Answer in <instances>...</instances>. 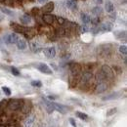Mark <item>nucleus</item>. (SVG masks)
<instances>
[{"label":"nucleus","instance_id":"1","mask_svg":"<svg viewBox=\"0 0 127 127\" xmlns=\"http://www.w3.org/2000/svg\"><path fill=\"white\" fill-rule=\"evenodd\" d=\"M23 105H24V101H23V100L12 99V100H10V101L8 102V105H7V107L9 108V110L15 111H18V110H20V109H22Z\"/></svg>","mask_w":127,"mask_h":127},{"label":"nucleus","instance_id":"2","mask_svg":"<svg viewBox=\"0 0 127 127\" xmlns=\"http://www.w3.org/2000/svg\"><path fill=\"white\" fill-rule=\"evenodd\" d=\"M101 71H102L103 74L105 75L106 79H112V78L114 77V73H113L112 68L110 67L109 65H107V64H104V65L102 66Z\"/></svg>","mask_w":127,"mask_h":127},{"label":"nucleus","instance_id":"3","mask_svg":"<svg viewBox=\"0 0 127 127\" xmlns=\"http://www.w3.org/2000/svg\"><path fill=\"white\" fill-rule=\"evenodd\" d=\"M19 37L16 33H11V34H7L4 36V41L6 44H16L18 41Z\"/></svg>","mask_w":127,"mask_h":127},{"label":"nucleus","instance_id":"4","mask_svg":"<svg viewBox=\"0 0 127 127\" xmlns=\"http://www.w3.org/2000/svg\"><path fill=\"white\" fill-rule=\"evenodd\" d=\"M92 78H93V75L91 72L89 71H86L82 74V77H81V84L86 86V85H89V83L92 81Z\"/></svg>","mask_w":127,"mask_h":127},{"label":"nucleus","instance_id":"5","mask_svg":"<svg viewBox=\"0 0 127 127\" xmlns=\"http://www.w3.org/2000/svg\"><path fill=\"white\" fill-rule=\"evenodd\" d=\"M36 67H37V69L39 70V71H41L42 73H45V74H52V69L48 66L46 64H43V63H40L38 64L37 65H36Z\"/></svg>","mask_w":127,"mask_h":127},{"label":"nucleus","instance_id":"6","mask_svg":"<svg viewBox=\"0 0 127 127\" xmlns=\"http://www.w3.org/2000/svg\"><path fill=\"white\" fill-rule=\"evenodd\" d=\"M69 69H70V72H71V74L73 76L78 75L81 72V66L78 64H71L70 66H69Z\"/></svg>","mask_w":127,"mask_h":127},{"label":"nucleus","instance_id":"7","mask_svg":"<svg viewBox=\"0 0 127 127\" xmlns=\"http://www.w3.org/2000/svg\"><path fill=\"white\" fill-rule=\"evenodd\" d=\"M108 89V84L103 81V82H99V84L96 86V89H95V92L97 94H100V93H103L105 91H107Z\"/></svg>","mask_w":127,"mask_h":127},{"label":"nucleus","instance_id":"8","mask_svg":"<svg viewBox=\"0 0 127 127\" xmlns=\"http://www.w3.org/2000/svg\"><path fill=\"white\" fill-rule=\"evenodd\" d=\"M43 103L45 105V109L47 111L48 113H52L53 111H55V105H54V102H51V101H47L46 99H43Z\"/></svg>","mask_w":127,"mask_h":127},{"label":"nucleus","instance_id":"9","mask_svg":"<svg viewBox=\"0 0 127 127\" xmlns=\"http://www.w3.org/2000/svg\"><path fill=\"white\" fill-rule=\"evenodd\" d=\"M43 53H44V55L47 57L48 59H52V58H54L55 55H56V49L54 47L45 48V49L43 50Z\"/></svg>","mask_w":127,"mask_h":127},{"label":"nucleus","instance_id":"10","mask_svg":"<svg viewBox=\"0 0 127 127\" xmlns=\"http://www.w3.org/2000/svg\"><path fill=\"white\" fill-rule=\"evenodd\" d=\"M54 105H55V111H60L61 113H66L67 111H69V109H67V107H65V106H64V105H61V104H57V103H54Z\"/></svg>","mask_w":127,"mask_h":127},{"label":"nucleus","instance_id":"11","mask_svg":"<svg viewBox=\"0 0 127 127\" xmlns=\"http://www.w3.org/2000/svg\"><path fill=\"white\" fill-rule=\"evenodd\" d=\"M35 121V116L33 114H31L27 117L26 121H25V127H32L33 126V123Z\"/></svg>","mask_w":127,"mask_h":127},{"label":"nucleus","instance_id":"12","mask_svg":"<svg viewBox=\"0 0 127 127\" xmlns=\"http://www.w3.org/2000/svg\"><path fill=\"white\" fill-rule=\"evenodd\" d=\"M42 20L44 21V23H46L47 25H52L54 23V20H55V17L51 14H44L42 17Z\"/></svg>","mask_w":127,"mask_h":127},{"label":"nucleus","instance_id":"13","mask_svg":"<svg viewBox=\"0 0 127 127\" xmlns=\"http://www.w3.org/2000/svg\"><path fill=\"white\" fill-rule=\"evenodd\" d=\"M43 12L45 14H50L53 10H54V3L53 2H48L46 5H44V7L42 8Z\"/></svg>","mask_w":127,"mask_h":127},{"label":"nucleus","instance_id":"14","mask_svg":"<svg viewBox=\"0 0 127 127\" xmlns=\"http://www.w3.org/2000/svg\"><path fill=\"white\" fill-rule=\"evenodd\" d=\"M111 29H112V25L110 24V23L102 24V25L99 27V31H102V32H111Z\"/></svg>","mask_w":127,"mask_h":127},{"label":"nucleus","instance_id":"15","mask_svg":"<svg viewBox=\"0 0 127 127\" xmlns=\"http://www.w3.org/2000/svg\"><path fill=\"white\" fill-rule=\"evenodd\" d=\"M20 21H21V23H22L23 25H29V24H31V22H32V18H31L30 15L25 14V15H23V16L20 18Z\"/></svg>","mask_w":127,"mask_h":127},{"label":"nucleus","instance_id":"16","mask_svg":"<svg viewBox=\"0 0 127 127\" xmlns=\"http://www.w3.org/2000/svg\"><path fill=\"white\" fill-rule=\"evenodd\" d=\"M16 44H17L18 49H20V50H25V49L27 48V42H26L25 39H20V38H19Z\"/></svg>","mask_w":127,"mask_h":127},{"label":"nucleus","instance_id":"17","mask_svg":"<svg viewBox=\"0 0 127 127\" xmlns=\"http://www.w3.org/2000/svg\"><path fill=\"white\" fill-rule=\"evenodd\" d=\"M66 6H67L70 10L74 11V10H76V8H77V3H76V1H74V0H69V1L66 2Z\"/></svg>","mask_w":127,"mask_h":127},{"label":"nucleus","instance_id":"18","mask_svg":"<svg viewBox=\"0 0 127 127\" xmlns=\"http://www.w3.org/2000/svg\"><path fill=\"white\" fill-rule=\"evenodd\" d=\"M81 21L83 22V24L88 25V24H90V23H91V18L88 16L87 14L82 13V14H81Z\"/></svg>","mask_w":127,"mask_h":127},{"label":"nucleus","instance_id":"19","mask_svg":"<svg viewBox=\"0 0 127 127\" xmlns=\"http://www.w3.org/2000/svg\"><path fill=\"white\" fill-rule=\"evenodd\" d=\"M105 8H106V11H107L108 13H112V12L114 11V6H113V4L111 3V1H108V2L106 3Z\"/></svg>","mask_w":127,"mask_h":127},{"label":"nucleus","instance_id":"20","mask_svg":"<svg viewBox=\"0 0 127 127\" xmlns=\"http://www.w3.org/2000/svg\"><path fill=\"white\" fill-rule=\"evenodd\" d=\"M22 110H23V112L24 113H29L31 110H32V105H31V103L29 104V103H27V104H24L23 105V107H22Z\"/></svg>","mask_w":127,"mask_h":127},{"label":"nucleus","instance_id":"21","mask_svg":"<svg viewBox=\"0 0 127 127\" xmlns=\"http://www.w3.org/2000/svg\"><path fill=\"white\" fill-rule=\"evenodd\" d=\"M118 97H119V94H118V93H112V94H111V95L104 97V98H103V100H104V101H109V100L116 99V98H118Z\"/></svg>","mask_w":127,"mask_h":127},{"label":"nucleus","instance_id":"22","mask_svg":"<svg viewBox=\"0 0 127 127\" xmlns=\"http://www.w3.org/2000/svg\"><path fill=\"white\" fill-rule=\"evenodd\" d=\"M101 13H102V8H101V7H99V6L94 7V8L92 9V14H93L94 16L98 17L99 15H101Z\"/></svg>","mask_w":127,"mask_h":127},{"label":"nucleus","instance_id":"23","mask_svg":"<svg viewBox=\"0 0 127 127\" xmlns=\"http://www.w3.org/2000/svg\"><path fill=\"white\" fill-rule=\"evenodd\" d=\"M75 114L79 117L80 119H82V120H87V119H88V115H87L86 113L81 112V111H76V112H75Z\"/></svg>","mask_w":127,"mask_h":127},{"label":"nucleus","instance_id":"24","mask_svg":"<svg viewBox=\"0 0 127 127\" xmlns=\"http://www.w3.org/2000/svg\"><path fill=\"white\" fill-rule=\"evenodd\" d=\"M0 9H1V11H2L4 14H6V15H8V16H13V15H14L12 11H10L9 9H7V8H5V7H1Z\"/></svg>","mask_w":127,"mask_h":127},{"label":"nucleus","instance_id":"25","mask_svg":"<svg viewBox=\"0 0 127 127\" xmlns=\"http://www.w3.org/2000/svg\"><path fill=\"white\" fill-rule=\"evenodd\" d=\"M119 52H120L121 54H123V55H126L127 54L126 45H121V46H119Z\"/></svg>","mask_w":127,"mask_h":127},{"label":"nucleus","instance_id":"26","mask_svg":"<svg viewBox=\"0 0 127 127\" xmlns=\"http://www.w3.org/2000/svg\"><path fill=\"white\" fill-rule=\"evenodd\" d=\"M32 85L34 86V87H41L42 86V83L39 80H33V81H32Z\"/></svg>","mask_w":127,"mask_h":127},{"label":"nucleus","instance_id":"27","mask_svg":"<svg viewBox=\"0 0 127 127\" xmlns=\"http://www.w3.org/2000/svg\"><path fill=\"white\" fill-rule=\"evenodd\" d=\"M116 111H117V109H116V108H112L110 111H107V116H111V115H113Z\"/></svg>","mask_w":127,"mask_h":127},{"label":"nucleus","instance_id":"28","mask_svg":"<svg viewBox=\"0 0 127 127\" xmlns=\"http://www.w3.org/2000/svg\"><path fill=\"white\" fill-rule=\"evenodd\" d=\"M2 91L4 92L5 95H7V96L11 95V90H10L8 87H6V86H3V87H2Z\"/></svg>","mask_w":127,"mask_h":127},{"label":"nucleus","instance_id":"29","mask_svg":"<svg viewBox=\"0 0 127 127\" xmlns=\"http://www.w3.org/2000/svg\"><path fill=\"white\" fill-rule=\"evenodd\" d=\"M11 72H12L15 76H19V75H20V71H19V69H18L17 67H14V66L11 67Z\"/></svg>","mask_w":127,"mask_h":127},{"label":"nucleus","instance_id":"30","mask_svg":"<svg viewBox=\"0 0 127 127\" xmlns=\"http://www.w3.org/2000/svg\"><path fill=\"white\" fill-rule=\"evenodd\" d=\"M6 6H13L14 5V0H4L3 1Z\"/></svg>","mask_w":127,"mask_h":127},{"label":"nucleus","instance_id":"31","mask_svg":"<svg viewBox=\"0 0 127 127\" xmlns=\"http://www.w3.org/2000/svg\"><path fill=\"white\" fill-rule=\"evenodd\" d=\"M80 31H81V32H82V33H85V32H89V28H88L86 25H84V26H82V27H81Z\"/></svg>","mask_w":127,"mask_h":127},{"label":"nucleus","instance_id":"32","mask_svg":"<svg viewBox=\"0 0 127 127\" xmlns=\"http://www.w3.org/2000/svg\"><path fill=\"white\" fill-rule=\"evenodd\" d=\"M56 34L62 36V35L64 34V29H58V30L56 31Z\"/></svg>","mask_w":127,"mask_h":127},{"label":"nucleus","instance_id":"33","mask_svg":"<svg viewBox=\"0 0 127 127\" xmlns=\"http://www.w3.org/2000/svg\"><path fill=\"white\" fill-rule=\"evenodd\" d=\"M57 21H58V23H59L60 25H64V22H65V21H64V19L62 18V17H59V18L57 19Z\"/></svg>","mask_w":127,"mask_h":127},{"label":"nucleus","instance_id":"34","mask_svg":"<svg viewBox=\"0 0 127 127\" xmlns=\"http://www.w3.org/2000/svg\"><path fill=\"white\" fill-rule=\"evenodd\" d=\"M68 120H69V122H70V124H71L72 126H73V127H76V122H75V120H74L73 118H71V117H70V118H69Z\"/></svg>","mask_w":127,"mask_h":127},{"label":"nucleus","instance_id":"35","mask_svg":"<svg viewBox=\"0 0 127 127\" xmlns=\"http://www.w3.org/2000/svg\"><path fill=\"white\" fill-rule=\"evenodd\" d=\"M37 11H38V8H34V9L32 10V12H33V13H37Z\"/></svg>","mask_w":127,"mask_h":127},{"label":"nucleus","instance_id":"36","mask_svg":"<svg viewBox=\"0 0 127 127\" xmlns=\"http://www.w3.org/2000/svg\"><path fill=\"white\" fill-rule=\"evenodd\" d=\"M48 98H49V99H51V100H54V99H55V97H54V96H48Z\"/></svg>","mask_w":127,"mask_h":127},{"label":"nucleus","instance_id":"37","mask_svg":"<svg viewBox=\"0 0 127 127\" xmlns=\"http://www.w3.org/2000/svg\"><path fill=\"white\" fill-rule=\"evenodd\" d=\"M96 2H97V3H99V4H101V3L103 2V0H96Z\"/></svg>","mask_w":127,"mask_h":127},{"label":"nucleus","instance_id":"38","mask_svg":"<svg viewBox=\"0 0 127 127\" xmlns=\"http://www.w3.org/2000/svg\"><path fill=\"white\" fill-rule=\"evenodd\" d=\"M38 1H39L40 3H44V2H45V1H47V0H38Z\"/></svg>","mask_w":127,"mask_h":127},{"label":"nucleus","instance_id":"39","mask_svg":"<svg viewBox=\"0 0 127 127\" xmlns=\"http://www.w3.org/2000/svg\"><path fill=\"white\" fill-rule=\"evenodd\" d=\"M2 20H3V17H2V16H0V22H1Z\"/></svg>","mask_w":127,"mask_h":127},{"label":"nucleus","instance_id":"40","mask_svg":"<svg viewBox=\"0 0 127 127\" xmlns=\"http://www.w3.org/2000/svg\"><path fill=\"white\" fill-rule=\"evenodd\" d=\"M0 127H6V126H5L4 124H0Z\"/></svg>","mask_w":127,"mask_h":127},{"label":"nucleus","instance_id":"41","mask_svg":"<svg viewBox=\"0 0 127 127\" xmlns=\"http://www.w3.org/2000/svg\"><path fill=\"white\" fill-rule=\"evenodd\" d=\"M3 1H4V0H0V2H3Z\"/></svg>","mask_w":127,"mask_h":127}]
</instances>
